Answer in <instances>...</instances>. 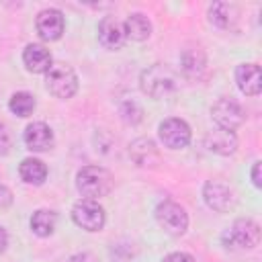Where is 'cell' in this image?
I'll list each match as a JSON object with an SVG mask.
<instances>
[{
	"instance_id": "f1b7e54d",
	"label": "cell",
	"mask_w": 262,
	"mask_h": 262,
	"mask_svg": "<svg viewBox=\"0 0 262 262\" xmlns=\"http://www.w3.org/2000/svg\"><path fill=\"white\" fill-rule=\"evenodd\" d=\"M6 246H8V233L4 227H0V254L6 250Z\"/></svg>"
},
{
	"instance_id": "5bb4252c",
	"label": "cell",
	"mask_w": 262,
	"mask_h": 262,
	"mask_svg": "<svg viewBox=\"0 0 262 262\" xmlns=\"http://www.w3.org/2000/svg\"><path fill=\"white\" fill-rule=\"evenodd\" d=\"M205 147L213 154H219V156H229L235 151L237 147V137L233 131L229 129H223V127H215L213 131H209L205 135Z\"/></svg>"
},
{
	"instance_id": "7c38bea8",
	"label": "cell",
	"mask_w": 262,
	"mask_h": 262,
	"mask_svg": "<svg viewBox=\"0 0 262 262\" xmlns=\"http://www.w3.org/2000/svg\"><path fill=\"white\" fill-rule=\"evenodd\" d=\"M235 82L237 88L246 96H258L262 90V74L258 63H239L235 68Z\"/></svg>"
},
{
	"instance_id": "7402d4cb",
	"label": "cell",
	"mask_w": 262,
	"mask_h": 262,
	"mask_svg": "<svg viewBox=\"0 0 262 262\" xmlns=\"http://www.w3.org/2000/svg\"><path fill=\"white\" fill-rule=\"evenodd\" d=\"M8 108L18 117H29L35 111V96L29 92H14L8 100Z\"/></svg>"
},
{
	"instance_id": "484cf974",
	"label": "cell",
	"mask_w": 262,
	"mask_h": 262,
	"mask_svg": "<svg viewBox=\"0 0 262 262\" xmlns=\"http://www.w3.org/2000/svg\"><path fill=\"white\" fill-rule=\"evenodd\" d=\"M12 203V192L4 184H0V209H6Z\"/></svg>"
},
{
	"instance_id": "d6986e66",
	"label": "cell",
	"mask_w": 262,
	"mask_h": 262,
	"mask_svg": "<svg viewBox=\"0 0 262 262\" xmlns=\"http://www.w3.org/2000/svg\"><path fill=\"white\" fill-rule=\"evenodd\" d=\"M125 27V35L127 39H133V41H145L149 35H151V23L147 16L135 12V14H129L127 20L123 23Z\"/></svg>"
},
{
	"instance_id": "e0dca14e",
	"label": "cell",
	"mask_w": 262,
	"mask_h": 262,
	"mask_svg": "<svg viewBox=\"0 0 262 262\" xmlns=\"http://www.w3.org/2000/svg\"><path fill=\"white\" fill-rule=\"evenodd\" d=\"M129 156L133 158V162L137 166H154L158 164L160 160V154H158V147L151 139H135L131 145H129Z\"/></svg>"
},
{
	"instance_id": "6da1fadb",
	"label": "cell",
	"mask_w": 262,
	"mask_h": 262,
	"mask_svg": "<svg viewBox=\"0 0 262 262\" xmlns=\"http://www.w3.org/2000/svg\"><path fill=\"white\" fill-rule=\"evenodd\" d=\"M76 188L84 199L98 201L113 188V174L102 166H84L76 174Z\"/></svg>"
},
{
	"instance_id": "ba28073f",
	"label": "cell",
	"mask_w": 262,
	"mask_h": 262,
	"mask_svg": "<svg viewBox=\"0 0 262 262\" xmlns=\"http://www.w3.org/2000/svg\"><path fill=\"white\" fill-rule=\"evenodd\" d=\"M211 117L217 123V127H223V129L233 131V129H237L244 123V117L246 115H244V108L235 100H231V98H219L213 104V108H211Z\"/></svg>"
},
{
	"instance_id": "3957f363",
	"label": "cell",
	"mask_w": 262,
	"mask_h": 262,
	"mask_svg": "<svg viewBox=\"0 0 262 262\" xmlns=\"http://www.w3.org/2000/svg\"><path fill=\"white\" fill-rule=\"evenodd\" d=\"M45 86L57 98H72L78 90V76L68 63H51L45 72Z\"/></svg>"
},
{
	"instance_id": "277c9868",
	"label": "cell",
	"mask_w": 262,
	"mask_h": 262,
	"mask_svg": "<svg viewBox=\"0 0 262 262\" xmlns=\"http://www.w3.org/2000/svg\"><path fill=\"white\" fill-rule=\"evenodd\" d=\"M156 221L170 235H182L188 227V215L184 207H180L174 201H162L156 207Z\"/></svg>"
},
{
	"instance_id": "9a60e30c",
	"label": "cell",
	"mask_w": 262,
	"mask_h": 262,
	"mask_svg": "<svg viewBox=\"0 0 262 262\" xmlns=\"http://www.w3.org/2000/svg\"><path fill=\"white\" fill-rule=\"evenodd\" d=\"M23 63H25V68H27L29 72L41 74V72H47L53 61H51V53H49L43 45L31 43V45H27L25 51H23Z\"/></svg>"
},
{
	"instance_id": "9c48e42d",
	"label": "cell",
	"mask_w": 262,
	"mask_h": 262,
	"mask_svg": "<svg viewBox=\"0 0 262 262\" xmlns=\"http://www.w3.org/2000/svg\"><path fill=\"white\" fill-rule=\"evenodd\" d=\"M203 196H205V203L213 211H219V213H225V211L233 209V205H235L233 190L221 180H209L203 188Z\"/></svg>"
},
{
	"instance_id": "5b68a950",
	"label": "cell",
	"mask_w": 262,
	"mask_h": 262,
	"mask_svg": "<svg viewBox=\"0 0 262 262\" xmlns=\"http://www.w3.org/2000/svg\"><path fill=\"white\" fill-rule=\"evenodd\" d=\"M72 219L78 227L86 231H100L106 215H104V209L98 205V201L82 199L72 207Z\"/></svg>"
},
{
	"instance_id": "603a6c76",
	"label": "cell",
	"mask_w": 262,
	"mask_h": 262,
	"mask_svg": "<svg viewBox=\"0 0 262 262\" xmlns=\"http://www.w3.org/2000/svg\"><path fill=\"white\" fill-rule=\"evenodd\" d=\"M119 113H121V119H123L125 123H129V125H137V123L141 121V115H143L141 106H139L135 100H125V102L119 106Z\"/></svg>"
},
{
	"instance_id": "ffe728a7",
	"label": "cell",
	"mask_w": 262,
	"mask_h": 262,
	"mask_svg": "<svg viewBox=\"0 0 262 262\" xmlns=\"http://www.w3.org/2000/svg\"><path fill=\"white\" fill-rule=\"evenodd\" d=\"M55 221H57V217H55L53 211H49V209H39V211H35L33 217H31V229H33V233H37L39 237H47V235L53 233Z\"/></svg>"
},
{
	"instance_id": "4316f807",
	"label": "cell",
	"mask_w": 262,
	"mask_h": 262,
	"mask_svg": "<svg viewBox=\"0 0 262 262\" xmlns=\"http://www.w3.org/2000/svg\"><path fill=\"white\" fill-rule=\"evenodd\" d=\"M260 166H262V162H254V166H252V182H254V186H256V188H260V186H262Z\"/></svg>"
},
{
	"instance_id": "8992f818",
	"label": "cell",
	"mask_w": 262,
	"mask_h": 262,
	"mask_svg": "<svg viewBox=\"0 0 262 262\" xmlns=\"http://www.w3.org/2000/svg\"><path fill=\"white\" fill-rule=\"evenodd\" d=\"M158 133H160L162 143L170 149H182L190 143V127L186 125V121L176 119V117L164 119L158 127Z\"/></svg>"
},
{
	"instance_id": "44dd1931",
	"label": "cell",
	"mask_w": 262,
	"mask_h": 262,
	"mask_svg": "<svg viewBox=\"0 0 262 262\" xmlns=\"http://www.w3.org/2000/svg\"><path fill=\"white\" fill-rule=\"evenodd\" d=\"M180 63H182V70L188 74V76H199L203 70H205V53L201 51V47H190V49H184L182 57H180Z\"/></svg>"
},
{
	"instance_id": "52a82bcc",
	"label": "cell",
	"mask_w": 262,
	"mask_h": 262,
	"mask_svg": "<svg viewBox=\"0 0 262 262\" xmlns=\"http://www.w3.org/2000/svg\"><path fill=\"white\" fill-rule=\"evenodd\" d=\"M223 237L229 239L231 248L252 250L260 244V225L252 219H237Z\"/></svg>"
},
{
	"instance_id": "cb8c5ba5",
	"label": "cell",
	"mask_w": 262,
	"mask_h": 262,
	"mask_svg": "<svg viewBox=\"0 0 262 262\" xmlns=\"http://www.w3.org/2000/svg\"><path fill=\"white\" fill-rule=\"evenodd\" d=\"M8 149H10V133H8V129L0 123V156L8 154Z\"/></svg>"
},
{
	"instance_id": "2e32d148",
	"label": "cell",
	"mask_w": 262,
	"mask_h": 262,
	"mask_svg": "<svg viewBox=\"0 0 262 262\" xmlns=\"http://www.w3.org/2000/svg\"><path fill=\"white\" fill-rule=\"evenodd\" d=\"M239 18V10L231 2H215L209 8V20L219 29H233Z\"/></svg>"
},
{
	"instance_id": "4fadbf2b",
	"label": "cell",
	"mask_w": 262,
	"mask_h": 262,
	"mask_svg": "<svg viewBox=\"0 0 262 262\" xmlns=\"http://www.w3.org/2000/svg\"><path fill=\"white\" fill-rule=\"evenodd\" d=\"M23 139H25L27 149H31V151H47L53 145V131L47 123L37 121L25 129Z\"/></svg>"
},
{
	"instance_id": "83f0119b",
	"label": "cell",
	"mask_w": 262,
	"mask_h": 262,
	"mask_svg": "<svg viewBox=\"0 0 262 262\" xmlns=\"http://www.w3.org/2000/svg\"><path fill=\"white\" fill-rule=\"evenodd\" d=\"M68 262H98L90 252H82V254H74Z\"/></svg>"
},
{
	"instance_id": "7a4b0ae2",
	"label": "cell",
	"mask_w": 262,
	"mask_h": 262,
	"mask_svg": "<svg viewBox=\"0 0 262 262\" xmlns=\"http://www.w3.org/2000/svg\"><path fill=\"white\" fill-rule=\"evenodd\" d=\"M139 82H141V90L151 98L168 96L178 86L176 72L166 63H154L151 68L143 70Z\"/></svg>"
},
{
	"instance_id": "ac0fdd59",
	"label": "cell",
	"mask_w": 262,
	"mask_h": 262,
	"mask_svg": "<svg viewBox=\"0 0 262 262\" xmlns=\"http://www.w3.org/2000/svg\"><path fill=\"white\" fill-rule=\"evenodd\" d=\"M18 174L27 184H43L47 178V166L37 158H25L18 166Z\"/></svg>"
},
{
	"instance_id": "30bf717a",
	"label": "cell",
	"mask_w": 262,
	"mask_h": 262,
	"mask_svg": "<svg viewBox=\"0 0 262 262\" xmlns=\"http://www.w3.org/2000/svg\"><path fill=\"white\" fill-rule=\"evenodd\" d=\"M37 33L43 41H57L63 35V14L57 8H45L37 14Z\"/></svg>"
},
{
	"instance_id": "8fae6325",
	"label": "cell",
	"mask_w": 262,
	"mask_h": 262,
	"mask_svg": "<svg viewBox=\"0 0 262 262\" xmlns=\"http://www.w3.org/2000/svg\"><path fill=\"white\" fill-rule=\"evenodd\" d=\"M98 41L106 49H121L127 41L125 27L115 16H104L98 25Z\"/></svg>"
},
{
	"instance_id": "d4e9b609",
	"label": "cell",
	"mask_w": 262,
	"mask_h": 262,
	"mask_svg": "<svg viewBox=\"0 0 262 262\" xmlns=\"http://www.w3.org/2000/svg\"><path fill=\"white\" fill-rule=\"evenodd\" d=\"M164 262H194V258L186 252H172L164 258Z\"/></svg>"
}]
</instances>
